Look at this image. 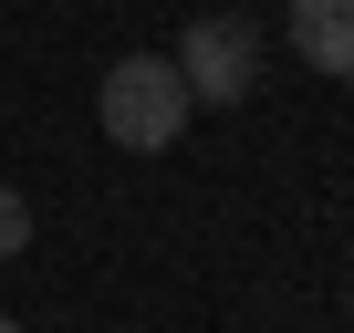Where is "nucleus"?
I'll use <instances>...</instances> for the list:
<instances>
[{
  "label": "nucleus",
  "mask_w": 354,
  "mask_h": 333,
  "mask_svg": "<svg viewBox=\"0 0 354 333\" xmlns=\"http://www.w3.org/2000/svg\"><path fill=\"white\" fill-rule=\"evenodd\" d=\"M188 84H177V63L167 53H125V63H104V84H94V125H104V146H125V156H167L177 135H188Z\"/></svg>",
  "instance_id": "1"
},
{
  "label": "nucleus",
  "mask_w": 354,
  "mask_h": 333,
  "mask_svg": "<svg viewBox=\"0 0 354 333\" xmlns=\"http://www.w3.org/2000/svg\"><path fill=\"white\" fill-rule=\"evenodd\" d=\"M177 84H188V104H250L261 94V63H271V32L250 21V11H198L188 32H177Z\"/></svg>",
  "instance_id": "2"
},
{
  "label": "nucleus",
  "mask_w": 354,
  "mask_h": 333,
  "mask_svg": "<svg viewBox=\"0 0 354 333\" xmlns=\"http://www.w3.org/2000/svg\"><path fill=\"white\" fill-rule=\"evenodd\" d=\"M281 42H292L323 84H354V0H292Z\"/></svg>",
  "instance_id": "3"
},
{
  "label": "nucleus",
  "mask_w": 354,
  "mask_h": 333,
  "mask_svg": "<svg viewBox=\"0 0 354 333\" xmlns=\"http://www.w3.org/2000/svg\"><path fill=\"white\" fill-rule=\"evenodd\" d=\"M21 250H32V198L0 188V260H21Z\"/></svg>",
  "instance_id": "4"
},
{
  "label": "nucleus",
  "mask_w": 354,
  "mask_h": 333,
  "mask_svg": "<svg viewBox=\"0 0 354 333\" xmlns=\"http://www.w3.org/2000/svg\"><path fill=\"white\" fill-rule=\"evenodd\" d=\"M0 333H21V323H11V312H0Z\"/></svg>",
  "instance_id": "5"
}]
</instances>
